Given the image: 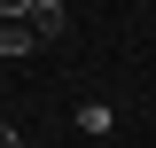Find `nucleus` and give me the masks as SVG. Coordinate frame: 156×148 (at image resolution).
<instances>
[{"instance_id": "1", "label": "nucleus", "mask_w": 156, "mask_h": 148, "mask_svg": "<svg viewBox=\"0 0 156 148\" xmlns=\"http://www.w3.org/2000/svg\"><path fill=\"white\" fill-rule=\"evenodd\" d=\"M62 16H70L62 0H23V8H16V23H23V31L39 39V47H47V39H62V31H70V23H62Z\"/></svg>"}, {"instance_id": "2", "label": "nucleus", "mask_w": 156, "mask_h": 148, "mask_svg": "<svg viewBox=\"0 0 156 148\" xmlns=\"http://www.w3.org/2000/svg\"><path fill=\"white\" fill-rule=\"evenodd\" d=\"M31 47H39V39L23 31L16 16H0V62H23V55H31Z\"/></svg>"}, {"instance_id": "3", "label": "nucleus", "mask_w": 156, "mask_h": 148, "mask_svg": "<svg viewBox=\"0 0 156 148\" xmlns=\"http://www.w3.org/2000/svg\"><path fill=\"white\" fill-rule=\"evenodd\" d=\"M109 125H117V109H109V101H78V132H94V140H101Z\"/></svg>"}, {"instance_id": "4", "label": "nucleus", "mask_w": 156, "mask_h": 148, "mask_svg": "<svg viewBox=\"0 0 156 148\" xmlns=\"http://www.w3.org/2000/svg\"><path fill=\"white\" fill-rule=\"evenodd\" d=\"M0 148H31V140H23V132H16V125H0Z\"/></svg>"}]
</instances>
